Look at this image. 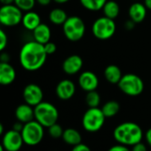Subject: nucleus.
I'll use <instances>...</instances> for the list:
<instances>
[{
    "mask_svg": "<svg viewBox=\"0 0 151 151\" xmlns=\"http://www.w3.org/2000/svg\"><path fill=\"white\" fill-rule=\"evenodd\" d=\"M49 134L50 135L51 138L53 139H59V138H62L63 136V134H64V131L62 127L60 125H58V123L52 125L51 127H50L49 128Z\"/></svg>",
    "mask_w": 151,
    "mask_h": 151,
    "instance_id": "obj_28",
    "label": "nucleus"
},
{
    "mask_svg": "<svg viewBox=\"0 0 151 151\" xmlns=\"http://www.w3.org/2000/svg\"><path fill=\"white\" fill-rule=\"evenodd\" d=\"M120 110V105L117 101L111 100L104 104L102 111L105 118H112L116 116Z\"/></svg>",
    "mask_w": 151,
    "mask_h": 151,
    "instance_id": "obj_24",
    "label": "nucleus"
},
{
    "mask_svg": "<svg viewBox=\"0 0 151 151\" xmlns=\"http://www.w3.org/2000/svg\"><path fill=\"white\" fill-rule=\"evenodd\" d=\"M16 79V71L14 67L9 64L0 63V84L3 86H8L12 84Z\"/></svg>",
    "mask_w": 151,
    "mask_h": 151,
    "instance_id": "obj_15",
    "label": "nucleus"
},
{
    "mask_svg": "<svg viewBox=\"0 0 151 151\" xmlns=\"http://www.w3.org/2000/svg\"><path fill=\"white\" fill-rule=\"evenodd\" d=\"M131 151H148V150H147L146 145L143 144V143L141 142H139V143L134 145V146H133V149H132V150Z\"/></svg>",
    "mask_w": 151,
    "mask_h": 151,
    "instance_id": "obj_32",
    "label": "nucleus"
},
{
    "mask_svg": "<svg viewBox=\"0 0 151 151\" xmlns=\"http://www.w3.org/2000/svg\"><path fill=\"white\" fill-rule=\"evenodd\" d=\"M105 119L102 109L88 108L82 117V127L89 133H96L103 127Z\"/></svg>",
    "mask_w": 151,
    "mask_h": 151,
    "instance_id": "obj_6",
    "label": "nucleus"
},
{
    "mask_svg": "<svg viewBox=\"0 0 151 151\" xmlns=\"http://www.w3.org/2000/svg\"><path fill=\"white\" fill-rule=\"evenodd\" d=\"M49 19L50 22L54 25H62L68 19L65 11L61 8H55L50 11L49 14Z\"/></svg>",
    "mask_w": 151,
    "mask_h": 151,
    "instance_id": "obj_23",
    "label": "nucleus"
},
{
    "mask_svg": "<svg viewBox=\"0 0 151 151\" xmlns=\"http://www.w3.org/2000/svg\"><path fill=\"white\" fill-rule=\"evenodd\" d=\"M21 23L27 30L33 32L41 24V18L39 14L35 12H26V13L23 14Z\"/></svg>",
    "mask_w": 151,
    "mask_h": 151,
    "instance_id": "obj_19",
    "label": "nucleus"
},
{
    "mask_svg": "<svg viewBox=\"0 0 151 151\" xmlns=\"http://www.w3.org/2000/svg\"><path fill=\"white\" fill-rule=\"evenodd\" d=\"M15 116L18 121L26 124L35 119V109L27 104L19 105L15 110Z\"/></svg>",
    "mask_w": 151,
    "mask_h": 151,
    "instance_id": "obj_17",
    "label": "nucleus"
},
{
    "mask_svg": "<svg viewBox=\"0 0 151 151\" xmlns=\"http://www.w3.org/2000/svg\"><path fill=\"white\" fill-rule=\"evenodd\" d=\"M83 66V60L79 55H71L67 57L63 64V71L68 75H74L78 73Z\"/></svg>",
    "mask_w": 151,
    "mask_h": 151,
    "instance_id": "obj_13",
    "label": "nucleus"
},
{
    "mask_svg": "<svg viewBox=\"0 0 151 151\" xmlns=\"http://www.w3.org/2000/svg\"><path fill=\"white\" fill-rule=\"evenodd\" d=\"M23 98L26 104L35 107L42 102V89L38 85L35 83H30L27 85L23 90Z\"/></svg>",
    "mask_w": 151,
    "mask_h": 151,
    "instance_id": "obj_11",
    "label": "nucleus"
},
{
    "mask_svg": "<svg viewBox=\"0 0 151 151\" xmlns=\"http://www.w3.org/2000/svg\"><path fill=\"white\" fill-rule=\"evenodd\" d=\"M62 139L66 144H68L70 146H73V147L81 143V135L74 128H67V129H65L64 131Z\"/></svg>",
    "mask_w": 151,
    "mask_h": 151,
    "instance_id": "obj_21",
    "label": "nucleus"
},
{
    "mask_svg": "<svg viewBox=\"0 0 151 151\" xmlns=\"http://www.w3.org/2000/svg\"><path fill=\"white\" fill-rule=\"evenodd\" d=\"M58 109L50 103L42 101L35 107V119L43 127L49 128L58 123Z\"/></svg>",
    "mask_w": 151,
    "mask_h": 151,
    "instance_id": "obj_3",
    "label": "nucleus"
},
{
    "mask_svg": "<svg viewBox=\"0 0 151 151\" xmlns=\"http://www.w3.org/2000/svg\"><path fill=\"white\" fill-rule=\"evenodd\" d=\"M51 1H52V0H36V3H38L40 5L46 6V5L50 4Z\"/></svg>",
    "mask_w": 151,
    "mask_h": 151,
    "instance_id": "obj_36",
    "label": "nucleus"
},
{
    "mask_svg": "<svg viewBox=\"0 0 151 151\" xmlns=\"http://www.w3.org/2000/svg\"><path fill=\"white\" fill-rule=\"evenodd\" d=\"M2 5H5V4H14V0H0Z\"/></svg>",
    "mask_w": 151,
    "mask_h": 151,
    "instance_id": "obj_38",
    "label": "nucleus"
},
{
    "mask_svg": "<svg viewBox=\"0 0 151 151\" xmlns=\"http://www.w3.org/2000/svg\"><path fill=\"white\" fill-rule=\"evenodd\" d=\"M134 25H135V23L130 19V20H128V21L126 23V27H127V29H132V28L134 27Z\"/></svg>",
    "mask_w": 151,
    "mask_h": 151,
    "instance_id": "obj_37",
    "label": "nucleus"
},
{
    "mask_svg": "<svg viewBox=\"0 0 151 151\" xmlns=\"http://www.w3.org/2000/svg\"><path fill=\"white\" fill-rule=\"evenodd\" d=\"M44 127L38 123L36 120H32L28 123L24 124L21 131V135L24 143L28 146L38 145L43 139Z\"/></svg>",
    "mask_w": 151,
    "mask_h": 151,
    "instance_id": "obj_7",
    "label": "nucleus"
},
{
    "mask_svg": "<svg viewBox=\"0 0 151 151\" xmlns=\"http://www.w3.org/2000/svg\"><path fill=\"white\" fill-rule=\"evenodd\" d=\"M36 0H14V4L22 12L32 11L35 7Z\"/></svg>",
    "mask_w": 151,
    "mask_h": 151,
    "instance_id": "obj_27",
    "label": "nucleus"
},
{
    "mask_svg": "<svg viewBox=\"0 0 151 151\" xmlns=\"http://www.w3.org/2000/svg\"><path fill=\"white\" fill-rule=\"evenodd\" d=\"M8 43V37L5 32L1 29L0 30V50H4Z\"/></svg>",
    "mask_w": 151,
    "mask_h": 151,
    "instance_id": "obj_29",
    "label": "nucleus"
},
{
    "mask_svg": "<svg viewBox=\"0 0 151 151\" xmlns=\"http://www.w3.org/2000/svg\"><path fill=\"white\" fill-rule=\"evenodd\" d=\"M145 139H146L147 143L150 145V147H151V128H150L146 132V134H145Z\"/></svg>",
    "mask_w": 151,
    "mask_h": 151,
    "instance_id": "obj_34",
    "label": "nucleus"
},
{
    "mask_svg": "<svg viewBox=\"0 0 151 151\" xmlns=\"http://www.w3.org/2000/svg\"><path fill=\"white\" fill-rule=\"evenodd\" d=\"M44 49H45V51H46L47 55H51V54H53V53L56 52V50H57V45L54 42H52L50 41L49 42H47V43L44 44Z\"/></svg>",
    "mask_w": 151,
    "mask_h": 151,
    "instance_id": "obj_30",
    "label": "nucleus"
},
{
    "mask_svg": "<svg viewBox=\"0 0 151 151\" xmlns=\"http://www.w3.org/2000/svg\"><path fill=\"white\" fill-rule=\"evenodd\" d=\"M86 104L89 108H97L101 103V96L96 90L87 92Z\"/></svg>",
    "mask_w": 151,
    "mask_h": 151,
    "instance_id": "obj_26",
    "label": "nucleus"
},
{
    "mask_svg": "<svg viewBox=\"0 0 151 151\" xmlns=\"http://www.w3.org/2000/svg\"><path fill=\"white\" fill-rule=\"evenodd\" d=\"M19 63L21 66L29 72L37 71L43 66L47 59L44 45L37 42H26L19 51Z\"/></svg>",
    "mask_w": 151,
    "mask_h": 151,
    "instance_id": "obj_1",
    "label": "nucleus"
},
{
    "mask_svg": "<svg viewBox=\"0 0 151 151\" xmlns=\"http://www.w3.org/2000/svg\"><path fill=\"white\" fill-rule=\"evenodd\" d=\"M108 0H80L81 5L91 12H97L103 10L104 4Z\"/></svg>",
    "mask_w": 151,
    "mask_h": 151,
    "instance_id": "obj_25",
    "label": "nucleus"
},
{
    "mask_svg": "<svg viewBox=\"0 0 151 151\" xmlns=\"http://www.w3.org/2000/svg\"><path fill=\"white\" fill-rule=\"evenodd\" d=\"M22 11L14 4L2 5L0 8V23L4 27H14L22 21Z\"/></svg>",
    "mask_w": 151,
    "mask_h": 151,
    "instance_id": "obj_9",
    "label": "nucleus"
},
{
    "mask_svg": "<svg viewBox=\"0 0 151 151\" xmlns=\"http://www.w3.org/2000/svg\"><path fill=\"white\" fill-rule=\"evenodd\" d=\"M99 84L97 76L91 71H85L79 76V85L86 92L96 90Z\"/></svg>",
    "mask_w": 151,
    "mask_h": 151,
    "instance_id": "obj_12",
    "label": "nucleus"
},
{
    "mask_svg": "<svg viewBox=\"0 0 151 151\" xmlns=\"http://www.w3.org/2000/svg\"><path fill=\"white\" fill-rule=\"evenodd\" d=\"M116 32V23L114 19L105 16L96 19L92 25V33L99 40H108L111 38Z\"/></svg>",
    "mask_w": 151,
    "mask_h": 151,
    "instance_id": "obj_8",
    "label": "nucleus"
},
{
    "mask_svg": "<svg viewBox=\"0 0 151 151\" xmlns=\"http://www.w3.org/2000/svg\"><path fill=\"white\" fill-rule=\"evenodd\" d=\"M119 89L127 96H137L144 90V82L142 78L134 73L123 75L118 84Z\"/></svg>",
    "mask_w": 151,
    "mask_h": 151,
    "instance_id": "obj_5",
    "label": "nucleus"
},
{
    "mask_svg": "<svg viewBox=\"0 0 151 151\" xmlns=\"http://www.w3.org/2000/svg\"><path fill=\"white\" fill-rule=\"evenodd\" d=\"M75 84L70 80H63L56 87L57 96L61 100H69L75 94Z\"/></svg>",
    "mask_w": 151,
    "mask_h": 151,
    "instance_id": "obj_14",
    "label": "nucleus"
},
{
    "mask_svg": "<svg viewBox=\"0 0 151 151\" xmlns=\"http://www.w3.org/2000/svg\"><path fill=\"white\" fill-rule=\"evenodd\" d=\"M0 59H1V62L9 63L10 58H9V55L7 53H2L1 54V57H0Z\"/></svg>",
    "mask_w": 151,
    "mask_h": 151,
    "instance_id": "obj_35",
    "label": "nucleus"
},
{
    "mask_svg": "<svg viewBox=\"0 0 151 151\" xmlns=\"http://www.w3.org/2000/svg\"><path fill=\"white\" fill-rule=\"evenodd\" d=\"M34 40L41 44H45L50 42L51 37V31L48 25L41 23L34 31H33Z\"/></svg>",
    "mask_w": 151,
    "mask_h": 151,
    "instance_id": "obj_18",
    "label": "nucleus"
},
{
    "mask_svg": "<svg viewBox=\"0 0 151 151\" xmlns=\"http://www.w3.org/2000/svg\"><path fill=\"white\" fill-rule=\"evenodd\" d=\"M72 151H91L90 148L88 146H87L86 144L83 143H80L76 146H74L73 148Z\"/></svg>",
    "mask_w": 151,
    "mask_h": 151,
    "instance_id": "obj_31",
    "label": "nucleus"
},
{
    "mask_svg": "<svg viewBox=\"0 0 151 151\" xmlns=\"http://www.w3.org/2000/svg\"><path fill=\"white\" fill-rule=\"evenodd\" d=\"M145 6L147 7V9L151 10V0H144V3Z\"/></svg>",
    "mask_w": 151,
    "mask_h": 151,
    "instance_id": "obj_39",
    "label": "nucleus"
},
{
    "mask_svg": "<svg viewBox=\"0 0 151 151\" xmlns=\"http://www.w3.org/2000/svg\"><path fill=\"white\" fill-rule=\"evenodd\" d=\"M63 32L67 40L78 42L85 35L86 25L80 17L71 16L68 17L66 21L63 24Z\"/></svg>",
    "mask_w": 151,
    "mask_h": 151,
    "instance_id": "obj_4",
    "label": "nucleus"
},
{
    "mask_svg": "<svg viewBox=\"0 0 151 151\" xmlns=\"http://www.w3.org/2000/svg\"><path fill=\"white\" fill-rule=\"evenodd\" d=\"M4 134V126L3 124H0V134Z\"/></svg>",
    "mask_w": 151,
    "mask_h": 151,
    "instance_id": "obj_41",
    "label": "nucleus"
},
{
    "mask_svg": "<svg viewBox=\"0 0 151 151\" xmlns=\"http://www.w3.org/2000/svg\"><path fill=\"white\" fill-rule=\"evenodd\" d=\"M129 18L135 24L142 22L147 15V7L144 4L140 2H134L131 4L128 10Z\"/></svg>",
    "mask_w": 151,
    "mask_h": 151,
    "instance_id": "obj_16",
    "label": "nucleus"
},
{
    "mask_svg": "<svg viewBox=\"0 0 151 151\" xmlns=\"http://www.w3.org/2000/svg\"><path fill=\"white\" fill-rule=\"evenodd\" d=\"M115 140L124 146H134L142 142L143 133L142 127L134 122H125L119 125L113 131Z\"/></svg>",
    "mask_w": 151,
    "mask_h": 151,
    "instance_id": "obj_2",
    "label": "nucleus"
},
{
    "mask_svg": "<svg viewBox=\"0 0 151 151\" xmlns=\"http://www.w3.org/2000/svg\"><path fill=\"white\" fill-rule=\"evenodd\" d=\"M103 12L104 16L110 18L111 19H115L120 12V7L116 1L109 0L104 4L103 8Z\"/></svg>",
    "mask_w": 151,
    "mask_h": 151,
    "instance_id": "obj_22",
    "label": "nucleus"
},
{
    "mask_svg": "<svg viewBox=\"0 0 151 151\" xmlns=\"http://www.w3.org/2000/svg\"><path fill=\"white\" fill-rule=\"evenodd\" d=\"M108 151H131L127 146H124V145H116V146H113L111 147Z\"/></svg>",
    "mask_w": 151,
    "mask_h": 151,
    "instance_id": "obj_33",
    "label": "nucleus"
},
{
    "mask_svg": "<svg viewBox=\"0 0 151 151\" xmlns=\"http://www.w3.org/2000/svg\"><path fill=\"white\" fill-rule=\"evenodd\" d=\"M104 74L107 81L111 84H119L121 78L123 77L120 68L116 65H109L106 66Z\"/></svg>",
    "mask_w": 151,
    "mask_h": 151,
    "instance_id": "obj_20",
    "label": "nucleus"
},
{
    "mask_svg": "<svg viewBox=\"0 0 151 151\" xmlns=\"http://www.w3.org/2000/svg\"><path fill=\"white\" fill-rule=\"evenodd\" d=\"M24 144V141L20 132L13 129L7 131L2 139V146L5 151H19Z\"/></svg>",
    "mask_w": 151,
    "mask_h": 151,
    "instance_id": "obj_10",
    "label": "nucleus"
},
{
    "mask_svg": "<svg viewBox=\"0 0 151 151\" xmlns=\"http://www.w3.org/2000/svg\"><path fill=\"white\" fill-rule=\"evenodd\" d=\"M55 3H57V4H65V3H67V2H69L70 0H53Z\"/></svg>",
    "mask_w": 151,
    "mask_h": 151,
    "instance_id": "obj_40",
    "label": "nucleus"
}]
</instances>
